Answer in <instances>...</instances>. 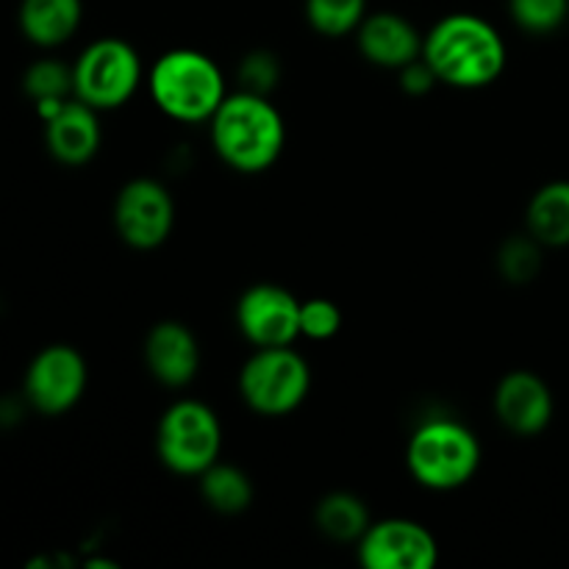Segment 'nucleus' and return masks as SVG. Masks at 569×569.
Instances as JSON below:
<instances>
[{"label":"nucleus","instance_id":"nucleus-17","mask_svg":"<svg viewBox=\"0 0 569 569\" xmlns=\"http://www.w3.org/2000/svg\"><path fill=\"white\" fill-rule=\"evenodd\" d=\"M528 233L542 248L569 244V181H550L537 189L526 211Z\"/></svg>","mask_w":569,"mask_h":569},{"label":"nucleus","instance_id":"nucleus-12","mask_svg":"<svg viewBox=\"0 0 569 569\" xmlns=\"http://www.w3.org/2000/svg\"><path fill=\"white\" fill-rule=\"evenodd\" d=\"M553 392L528 370H515L495 389V415L506 431L517 437H537L553 420Z\"/></svg>","mask_w":569,"mask_h":569},{"label":"nucleus","instance_id":"nucleus-9","mask_svg":"<svg viewBox=\"0 0 569 569\" xmlns=\"http://www.w3.org/2000/svg\"><path fill=\"white\" fill-rule=\"evenodd\" d=\"M87 361L70 345L39 350L26 370V398L39 415L59 417L87 392Z\"/></svg>","mask_w":569,"mask_h":569},{"label":"nucleus","instance_id":"nucleus-19","mask_svg":"<svg viewBox=\"0 0 569 569\" xmlns=\"http://www.w3.org/2000/svg\"><path fill=\"white\" fill-rule=\"evenodd\" d=\"M198 478L200 495L217 515H242L253 503V483H250L248 472H242L239 467L214 461Z\"/></svg>","mask_w":569,"mask_h":569},{"label":"nucleus","instance_id":"nucleus-11","mask_svg":"<svg viewBox=\"0 0 569 569\" xmlns=\"http://www.w3.org/2000/svg\"><path fill=\"white\" fill-rule=\"evenodd\" d=\"M237 326L256 348H283L300 337V300L278 283H256L237 303Z\"/></svg>","mask_w":569,"mask_h":569},{"label":"nucleus","instance_id":"nucleus-25","mask_svg":"<svg viewBox=\"0 0 569 569\" xmlns=\"http://www.w3.org/2000/svg\"><path fill=\"white\" fill-rule=\"evenodd\" d=\"M239 76H242V81L248 83V92L264 94L267 89L276 87V81H278L276 56L264 53V50H259V53H250L248 59L242 61V67H239Z\"/></svg>","mask_w":569,"mask_h":569},{"label":"nucleus","instance_id":"nucleus-16","mask_svg":"<svg viewBox=\"0 0 569 569\" xmlns=\"http://www.w3.org/2000/svg\"><path fill=\"white\" fill-rule=\"evenodd\" d=\"M83 17L81 0H22L20 31L37 48H59L78 31Z\"/></svg>","mask_w":569,"mask_h":569},{"label":"nucleus","instance_id":"nucleus-1","mask_svg":"<svg viewBox=\"0 0 569 569\" xmlns=\"http://www.w3.org/2000/svg\"><path fill=\"white\" fill-rule=\"evenodd\" d=\"M422 59L456 89H481L506 70V42L492 22L476 14H448L426 33Z\"/></svg>","mask_w":569,"mask_h":569},{"label":"nucleus","instance_id":"nucleus-2","mask_svg":"<svg viewBox=\"0 0 569 569\" xmlns=\"http://www.w3.org/2000/svg\"><path fill=\"white\" fill-rule=\"evenodd\" d=\"M209 122L217 156L237 172L270 170L287 142V126L276 106L248 89L228 94Z\"/></svg>","mask_w":569,"mask_h":569},{"label":"nucleus","instance_id":"nucleus-5","mask_svg":"<svg viewBox=\"0 0 569 569\" xmlns=\"http://www.w3.org/2000/svg\"><path fill=\"white\" fill-rule=\"evenodd\" d=\"M311 389V370L289 345L256 348L239 372V392L248 409L261 417L292 415Z\"/></svg>","mask_w":569,"mask_h":569},{"label":"nucleus","instance_id":"nucleus-20","mask_svg":"<svg viewBox=\"0 0 569 569\" xmlns=\"http://www.w3.org/2000/svg\"><path fill=\"white\" fill-rule=\"evenodd\" d=\"M22 89L37 103L42 120H48L64 103L67 94L72 92V67L53 59L37 61V64L28 67L26 78H22Z\"/></svg>","mask_w":569,"mask_h":569},{"label":"nucleus","instance_id":"nucleus-23","mask_svg":"<svg viewBox=\"0 0 569 569\" xmlns=\"http://www.w3.org/2000/svg\"><path fill=\"white\" fill-rule=\"evenodd\" d=\"M542 244L531 237V233H522V237H511L509 242H503L498 253V267L503 272L506 281L511 283H528L537 278L539 267H542Z\"/></svg>","mask_w":569,"mask_h":569},{"label":"nucleus","instance_id":"nucleus-21","mask_svg":"<svg viewBox=\"0 0 569 569\" xmlns=\"http://www.w3.org/2000/svg\"><path fill=\"white\" fill-rule=\"evenodd\" d=\"M367 17V0H306V20L322 37H348Z\"/></svg>","mask_w":569,"mask_h":569},{"label":"nucleus","instance_id":"nucleus-3","mask_svg":"<svg viewBox=\"0 0 569 569\" xmlns=\"http://www.w3.org/2000/svg\"><path fill=\"white\" fill-rule=\"evenodd\" d=\"M150 94L167 117L181 122L211 120L228 98L220 67L192 48L170 50L156 61L150 72Z\"/></svg>","mask_w":569,"mask_h":569},{"label":"nucleus","instance_id":"nucleus-10","mask_svg":"<svg viewBox=\"0 0 569 569\" xmlns=\"http://www.w3.org/2000/svg\"><path fill=\"white\" fill-rule=\"evenodd\" d=\"M359 561L367 569H431L439 548L426 526L392 517L370 522L359 539Z\"/></svg>","mask_w":569,"mask_h":569},{"label":"nucleus","instance_id":"nucleus-22","mask_svg":"<svg viewBox=\"0 0 569 569\" xmlns=\"http://www.w3.org/2000/svg\"><path fill=\"white\" fill-rule=\"evenodd\" d=\"M511 20L533 37L559 31L569 17V0H509Z\"/></svg>","mask_w":569,"mask_h":569},{"label":"nucleus","instance_id":"nucleus-4","mask_svg":"<svg viewBox=\"0 0 569 569\" xmlns=\"http://www.w3.org/2000/svg\"><path fill=\"white\" fill-rule=\"evenodd\" d=\"M406 465L420 487L433 492H453L472 481L481 465L478 437L459 420L437 417L411 433Z\"/></svg>","mask_w":569,"mask_h":569},{"label":"nucleus","instance_id":"nucleus-18","mask_svg":"<svg viewBox=\"0 0 569 569\" xmlns=\"http://www.w3.org/2000/svg\"><path fill=\"white\" fill-rule=\"evenodd\" d=\"M315 522L322 537L333 542H359L370 528V511L350 492H331L317 503Z\"/></svg>","mask_w":569,"mask_h":569},{"label":"nucleus","instance_id":"nucleus-8","mask_svg":"<svg viewBox=\"0 0 569 569\" xmlns=\"http://www.w3.org/2000/svg\"><path fill=\"white\" fill-rule=\"evenodd\" d=\"M176 226V203L156 178H133L114 203V228L133 250H153L167 242Z\"/></svg>","mask_w":569,"mask_h":569},{"label":"nucleus","instance_id":"nucleus-6","mask_svg":"<svg viewBox=\"0 0 569 569\" xmlns=\"http://www.w3.org/2000/svg\"><path fill=\"white\" fill-rule=\"evenodd\" d=\"M156 450L167 470L178 476H200L220 461L222 426L200 400H178L161 415Z\"/></svg>","mask_w":569,"mask_h":569},{"label":"nucleus","instance_id":"nucleus-13","mask_svg":"<svg viewBox=\"0 0 569 569\" xmlns=\"http://www.w3.org/2000/svg\"><path fill=\"white\" fill-rule=\"evenodd\" d=\"M144 365H148L150 376L164 387H187L200 370L198 339L183 322H156L144 339Z\"/></svg>","mask_w":569,"mask_h":569},{"label":"nucleus","instance_id":"nucleus-15","mask_svg":"<svg viewBox=\"0 0 569 569\" xmlns=\"http://www.w3.org/2000/svg\"><path fill=\"white\" fill-rule=\"evenodd\" d=\"M356 33H359L356 39H359L361 56L370 64L387 67V70H400V67L420 59L422 42H426V37H420V31L403 14H395V11L367 14L361 26L356 28Z\"/></svg>","mask_w":569,"mask_h":569},{"label":"nucleus","instance_id":"nucleus-24","mask_svg":"<svg viewBox=\"0 0 569 569\" xmlns=\"http://www.w3.org/2000/svg\"><path fill=\"white\" fill-rule=\"evenodd\" d=\"M339 328H342V311L333 300L311 298L300 303V337L326 342V339L337 337Z\"/></svg>","mask_w":569,"mask_h":569},{"label":"nucleus","instance_id":"nucleus-7","mask_svg":"<svg viewBox=\"0 0 569 569\" xmlns=\"http://www.w3.org/2000/svg\"><path fill=\"white\" fill-rule=\"evenodd\" d=\"M142 81V61L126 39L106 37L89 44L72 64V94L92 109H120Z\"/></svg>","mask_w":569,"mask_h":569},{"label":"nucleus","instance_id":"nucleus-14","mask_svg":"<svg viewBox=\"0 0 569 569\" xmlns=\"http://www.w3.org/2000/svg\"><path fill=\"white\" fill-rule=\"evenodd\" d=\"M44 142L50 156L67 167H81L94 159L100 148L98 109L83 100H64L44 120Z\"/></svg>","mask_w":569,"mask_h":569},{"label":"nucleus","instance_id":"nucleus-26","mask_svg":"<svg viewBox=\"0 0 569 569\" xmlns=\"http://www.w3.org/2000/svg\"><path fill=\"white\" fill-rule=\"evenodd\" d=\"M437 81H439L437 72L431 70V64H428L422 56L411 61V64L400 67V87H403L409 94H426Z\"/></svg>","mask_w":569,"mask_h":569}]
</instances>
